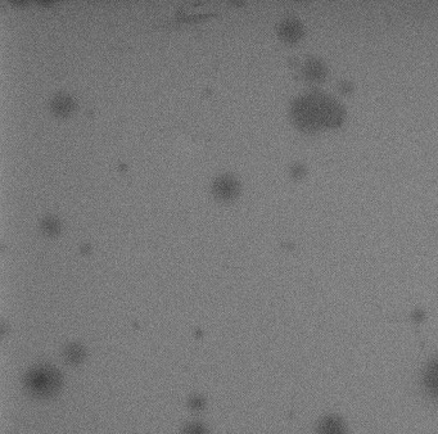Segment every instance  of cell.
Segmentation results:
<instances>
[{
    "mask_svg": "<svg viewBox=\"0 0 438 434\" xmlns=\"http://www.w3.org/2000/svg\"><path fill=\"white\" fill-rule=\"evenodd\" d=\"M58 375L53 369H48V367H40L38 370H34L30 374L29 378V383L30 385L35 387L36 389L42 388L43 392L45 390H51L58 385Z\"/></svg>",
    "mask_w": 438,
    "mask_h": 434,
    "instance_id": "3957f363",
    "label": "cell"
},
{
    "mask_svg": "<svg viewBox=\"0 0 438 434\" xmlns=\"http://www.w3.org/2000/svg\"><path fill=\"white\" fill-rule=\"evenodd\" d=\"M302 75L308 81H320L325 77V66L319 59L308 58L302 66Z\"/></svg>",
    "mask_w": 438,
    "mask_h": 434,
    "instance_id": "8992f818",
    "label": "cell"
},
{
    "mask_svg": "<svg viewBox=\"0 0 438 434\" xmlns=\"http://www.w3.org/2000/svg\"><path fill=\"white\" fill-rule=\"evenodd\" d=\"M344 115L342 104L321 92L306 93L296 98L290 107L292 121L305 133L339 127L343 124Z\"/></svg>",
    "mask_w": 438,
    "mask_h": 434,
    "instance_id": "6da1fadb",
    "label": "cell"
},
{
    "mask_svg": "<svg viewBox=\"0 0 438 434\" xmlns=\"http://www.w3.org/2000/svg\"><path fill=\"white\" fill-rule=\"evenodd\" d=\"M212 192L220 201H231L239 194V183L231 175H222L213 181Z\"/></svg>",
    "mask_w": 438,
    "mask_h": 434,
    "instance_id": "7a4b0ae2",
    "label": "cell"
},
{
    "mask_svg": "<svg viewBox=\"0 0 438 434\" xmlns=\"http://www.w3.org/2000/svg\"><path fill=\"white\" fill-rule=\"evenodd\" d=\"M75 108H76L75 99L71 95L65 94V93L54 95V98L51 102L52 113L57 117H68L74 112Z\"/></svg>",
    "mask_w": 438,
    "mask_h": 434,
    "instance_id": "5b68a950",
    "label": "cell"
},
{
    "mask_svg": "<svg viewBox=\"0 0 438 434\" xmlns=\"http://www.w3.org/2000/svg\"><path fill=\"white\" fill-rule=\"evenodd\" d=\"M42 228L43 230H44V233L48 234V235H56V234L60 233L61 225H60V221L57 219H54V217H47V219L43 221Z\"/></svg>",
    "mask_w": 438,
    "mask_h": 434,
    "instance_id": "52a82bcc",
    "label": "cell"
},
{
    "mask_svg": "<svg viewBox=\"0 0 438 434\" xmlns=\"http://www.w3.org/2000/svg\"><path fill=\"white\" fill-rule=\"evenodd\" d=\"M429 380L434 385L438 387V361L432 365V369L429 370Z\"/></svg>",
    "mask_w": 438,
    "mask_h": 434,
    "instance_id": "ba28073f",
    "label": "cell"
},
{
    "mask_svg": "<svg viewBox=\"0 0 438 434\" xmlns=\"http://www.w3.org/2000/svg\"><path fill=\"white\" fill-rule=\"evenodd\" d=\"M278 35L284 43H297L303 35L302 24L296 18H285L278 26Z\"/></svg>",
    "mask_w": 438,
    "mask_h": 434,
    "instance_id": "277c9868",
    "label": "cell"
}]
</instances>
